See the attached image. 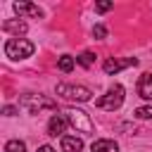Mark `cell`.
Returning a JSON list of instances; mask_svg holds the SVG:
<instances>
[{
	"mask_svg": "<svg viewBox=\"0 0 152 152\" xmlns=\"http://www.w3.org/2000/svg\"><path fill=\"white\" fill-rule=\"evenodd\" d=\"M21 104L26 107L28 114H40V109H55V100L45 95H31V93L21 97Z\"/></svg>",
	"mask_w": 152,
	"mask_h": 152,
	"instance_id": "cell-5",
	"label": "cell"
},
{
	"mask_svg": "<svg viewBox=\"0 0 152 152\" xmlns=\"http://www.w3.org/2000/svg\"><path fill=\"white\" fill-rule=\"evenodd\" d=\"M2 31H10V33H17V38H19V33H26V24L24 21H2Z\"/></svg>",
	"mask_w": 152,
	"mask_h": 152,
	"instance_id": "cell-12",
	"label": "cell"
},
{
	"mask_svg": "<svg viewBox=\"0 0 152 152\" xmlns=\"http://www.w3.org/2000/svg\"><path fill=\"white\" fill-rule=\"evenodd\" d=\"M138 95L145 100H152V74H142L138 81Z\"/></svg>",
	"mask_w": 152,
	"mask_h": 152,
	"instance_id": "cell-10",
	"label": "cell"
},
{
	"mask_svg": "<svg viewBox=\"0 0 152 152\" xmlns=\"http://www.w3.org/2000/svg\"><path fill=\"white\" fill-rule=\"evenodd\" d=\"M112 7H114L112 2H97V5H95V10H97V12H107V10H112Z\"/></svg>",
	"mask_w": 152,
	"mask_h": 152,
	"instance_id": "cell-18",
	"label": "cell"
},
{
	"mask_svg": "<svg viewBox=\"0 0 152 152\" xmlns=\"http://www.w3.org/2000/svg\"><path fill=\"white\" fill-rule=\"evenodd\" d=\"M93 36L102 40V38H107V28H104L102 24H95V26H93Z\"/></svg>",
	"mask_w": 152,
	"mask_h": 152,
	"instance_id": "cell-17",
	"label": "cell"
},
{
	"mask_svg": "<svg viewBox=\"0 0 152 152\" xmlns=\"http://www.w3.org/2000/svg\"><path fill=\"white\" fill-rule=\"evenodd\" d=\"M38 152H57V150H55V147H50V145H40V147H38Z\"/></svg>",
	"mask_w": 152,
	"mask_h": 152,
	"instance_id": "cell-19",
	"label": "cell"
},
{
	"mask_svg": "<svg viewBox=\"0 0 152 152\" xmlns=\"http://www.w3.org/2000/svg\"><path fill=\"white\" fill-rule=\"evenodd\" d=\"M12 7H14V12L21 14V17H36V19L43 17V10H40L38 5H31V2H21V0H17Z\"/></svg>",
	"mask_w": 152,
	"mask_h": 152,
	"instance_id": "cell-7",
	"label": "cell"
},
{
	"mask_svg": "<svg viewBox=\"0 0 152 152\" xmlns=\"http://www.w3.org/2000/svg\"><path fill=\"white\" fill-rule=\"evenodd\" d=\"M57 66H59V71L69 74V71L74 69V57H71V55H62V57L57 59Z\"/></svg>",
	"mask_w": 152,
	"mask_h": 152,
	"instance_id": "cell-13",
	"label": "cell"
},
{
	"mask_svg": "<svg viewBox=\"0 0 152 152\" xmlns=\"http://www.w3.org/2000/svg\"><path fill=\"white\" fill-rule=\"evenodd\" d=\"M66 116H62V114H55L52 119H50V124H48V135H62L64 133V128H66Z\"/></svg>",
	"mask_w": 152,
	"mask_h": 152,
	"instance_id": "cell-8",
	"label": "cell"
},
{
	"mask_svg": "<svg viewBox=\"0 0 152 152\" xmlns=\"http://www.w3.org/2000/svg\"><path fill=\"white\" fill-rule=\"evenodd\" d=\"M64 116H66V121H69L76 131H81V133H93V121H90V116H88L83 109L69 107V109L64 112Z\"/></svg>",
	"mask_w": 152,
	"mask_h": 152,
	"instance_id": "cell-4",
	"label": "cell"
},
{
	"mask_svg": "<svg viewBox=\"0 0 152 152\" xmlns=\"http://www.w3.org/2000/svg\"><path fill=\"white\" fill-rule=\"evenodd\" d=\"M76 62L81 64V66H93V62H95V52H90V50H86V52H81L78 57H76Z\"/></svg>",
	"mask_w": 152,
	"mask_h": 152,
	"instance_id": "cell-14",
	"label": "cell"
},
{
	"mask_svg": "<svg viewBox=\"0 0 152 152\" xmlns=\"http://www.w3.org/2000/svg\"><path fill=\"white\" fill-rule=\"evenodd\" d=\"M95 104H97L100 109H107V112H114V109H119V107L124 104V86L114 83V86L107 90V95H104V97H100Z\"/></svg>",
	"mask_w": 152,
	"mask_h": 152,
	"instance_id": "cell-3",
	"label": "cell"
},
{
	"mask_svg": "<svg viewBox=\"0 0 152 152\" xmlns=\"http://www.w3.org/2000/svg\"><path fill=\"white\" fill-rule=\"evenodd\" d=\"M83 140L76 135H62V152H81Z\"/></svg>",
	"mask_w": 152,
	"mask_h": 152,
	"instance_id": "cell-9",
	"label": "cell"
},
{
	"mask_svg": "<svg viewBox=\"0 0 152 152\" xmlns=\"http://www.w3.org/2000/svg\"><path fill=\"white\" fill-rule=\"evenodd\" d=\"M33 43L26 40V38H10L5 43V55L10 59H24V57H31L33 55Z\"/></svg>",
	"mask_w": 152,
	"mask_h": 152,
	"instance_id": "cell-1",
	"label": "cell"
},
{
	"mask_svg": "<svg viewBox=\"0 0 152 152\" xmlns=\"http://www.w3.org/2000/svg\"><path fill=\"white\" fill-rule=\"evenodd\" d=\"M14 114H17L14 107H5V116H14Z\"/></svg>",
	"mask_w": 152,
	"mask_h": 152,
	"instance_id": "cell-20",
	"label": "cell"
},
{
	"mask_svg": "<svg viewBox=\"0 0 152 152\" xmlns=\"http://www.w3.org/2000/svg\"><path fill=\"white\" fill-rule=\"evenodd\" d=\"M133 114H135L138 119H152V107H138Z\"/></svg>",
	"mask_w": 152,
	"mask_h": 152,
	"instance_id": "cell-16",
	"label": "cell"
},
{
	"mask_svg": "<svg viewBox=\"0 0 152 152\" xmlns=\"http://www.w3.org/2000/svg\"><path fill=\"white\" fill-rule=\"evenodd\" d=\"M135 64H138L135 57H126V59H114V57H109V59H104L102 69H104V74H119L121 69H126V66H135Z\"/></svg>",
	"mask_w": 152,
	"mask_h": 152,
	"instance_id": "cell-6",
	"label": "cell"
},
{
	"mask_svg": "<svg viewBox=\"0 0 152 152\" xmlns=\"http://www.w3.org/2000/svg\"><path fill=\"white\" fill-rule=\"evenodd\" d=\"M57 95L64 100H76V102H88L90 100V90L86 86H69V83H57Z\"/></svg>",
	"mask_w": 152,
	"mask_h": 152,
	"instance_id": "cell-2",
	"label": "cell"
},
{
	"mask_svg": "<svg viewBox=\"0 0 152 152\" xmlns=\"http://www.w3.org/2000/svg\"><path fill=\"white\" fill-rule=\"evenodd\" d=\"M90 152H119V145L109 138H100L90 145Z\"/></svg>",
	"mask_w": 152,
	"mask_h": 152,
	"instance_id": "cell-11",
	"label": "cell"
},
{
	"mask_svg": "<svg viewBox=\"0 0 152 152\" xmlns=\"http://www.w3.org/2000/svg\"><path fill=\"white\" fill-rule=\"evenodd\" d=\"M5 152H26V145L21 140H10L5 145Z\"/></svg>",
	"mask_w": 152,
	"mask_h": 152,
	"instance_id": "cell-15",
	"label": "cell"
}]
</instances>
